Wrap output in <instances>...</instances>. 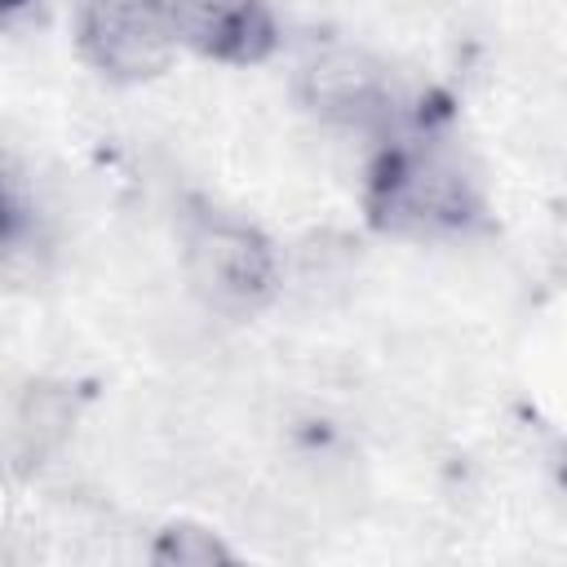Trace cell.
Returning a JSON list of instances; mask_svg holds the SVG:
<instances>
[{"label":"cell","instance_id":"obj_1","mask_svg":"<svg viewBox=\"0 0 567 567\" xmlns=\"http://www.w3.org/2000/svg\"><path fill=\"white\" fill-rule=\"evenodd\" d=\"M363 208L377 230L403 239L470 235L487 213L483 190L461 168V159L425 137L381 146V155L368 168Z\"/></svg>","mask_w":567,"mask_h":567},{"label":"cell","instance_id":"obj_2","mask_svg":"<svg viewBox=\"0 0 567 567\" xmlns=\"http://www.w3.org/2000/svg\"><path fill=\"white\" fill-rule=\"evenodd\" d=\"M190 288L226 315H252L275 297L279 266L266 235L226 213H199L186 230Z\"/></svg>","mask_w":567,"mask_h":567},{"label":"cell","instance_id":"obj_3","mask_svg":"<svg viewBox=\"0 0 567 567\" xmlns=\"http://www.w3.org/2000/svg\"><path fill=\"white\" fill-rule=\"evenodd\" d=\"M75 49L111 84L164 75L177 53L168 0H80Z\"/></svg>","mask_w":567,"mask_h":567},{"label":"cell","instance_id":"obj_4","mask_svg":"<svg viewBox=\"0 0 567 567\" xmlns=\"http://www.w3.org/2000/svg\"><path fill=\"white\" fill-rule=\"evenodd\" d=\"M177 49L217 66H261L279 49V18L266 0H168Z\"/></svg>","mask_w":567,"mask_h":567},{"label":"cell","instance_id":"obj_5","mask_svg":"<svg viewBox=\"0 0 567 567\" xmlns=\"http://www.w3.org/2000/svg\"><path fill=\"white\" fill-rule=\"evenodd\" d=\"M151 558H155V563H226L230 549H226L213 532H204V527H195V523H173V527L159 532Z\"/></svg>","mask_w":567,"mask_h":567},{"label":"cell","instance_id":"obj_6","mask_svg":"<svg viewBox=\"0 0 567 567\" xmlns=\"http://www.w3.org/2000/svg\"><path fill=\"white\" fill-rule=\"evenodd\" d=\"M22 4H27V0H4V13H9V18H13V13H18V9H22Z\"/></svg>","mask_w":567,"mask_h":567}]
</instances>
